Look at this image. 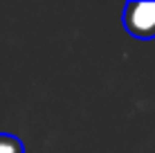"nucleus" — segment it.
I'll return each mask as SVG.
<instances>
[{
  "label": "nucleus",
  "mask_w": 155,
  "mask_h": 153,
  "mask_svg": "<svg viewBox=\"0 0 155 153\" xmlns=\"http://www.w3.org/2000/svg\"><path fill=\"white\" fill-rule=\"evenodd\" d=\"M121 23L135 38H155V2H128L121 14Z\"/></svg>",
  "instance_id": "obj_1"
},
{
  "label": "nucleus",
  "mask_w": 155,
  "mask_h": 153,
  "mask_svg": "<svg viewBox=\"0 0 155 153\" xmlns=\"http://www.w3.org/2000/svg\"><path fill=\"white\" fill-rule=\"evenodd\" d=\"M0 153H25V146L16 135L0 133Z\"/></svg>",
  "instance_id": "obj_2"
}]
</instances>
